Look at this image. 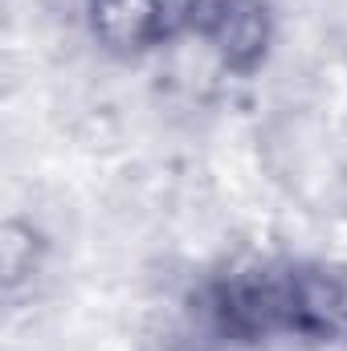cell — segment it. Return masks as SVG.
Here are the masks:
<instances>
[{"mask_svg": "<svg viewBox=\"0 0 347 351\" xmlns=\"http://www.w3.org/2000/svg\"><path fill=\"white\" fill-rule=\"evenodd\" d=\"M86 41L110 62L135 66L184 41L180 0H78Z\"/></svg>", "mask_w": 347, "mask_h": 351, "instance_id": "cell-3", "label": "cell"}, {"mask_svg": "<svg viewBox=\"0 0 347 351\" xmlns=\"http://www.w3.org/2000/svg\"><path fill=\"white\" fill-rule=\"evenodd\" d=\"M184 41L229 82H254L278 49L274 0H180Z\"/></svg>", "mask_w": 347, "mask_h": 351, "instance_id": "cell-2", "label": "cell"}, {"mask_svg": "<svg viewBox=\"0 0 347 351\" xmlns=\"http://www.w3.org/2000/svg\"><path fill=\"white\" fill-rule=\"evenodd\" d=\"M49 262V237L33 217L12 213L0 229V282H4V298H16L25 286H33L41 278V269Z\"/></svg>", "mask_w": 347, "mask_h": 351, "instance_id": "cell-5", "label": "cell"}, {"mask_svg": "<svg viewBox=\"0 0 347 351\" xmlns=\"http://www.w3.org/2000/svg\"><path fill=\"white\" fill-rule=\"evenodd\" d=\"M196 335L225 351L286 339V258H229L196 278L188 294Z\"/></svg>", "mask_w": 347, "mask_h": 351, "instance_id": "cell-1", "label": "cell"}, {"mask_svg": "<svg viewBox=\"0 0 347 351\" xmlns=\"http://www.w3.org/2000/svg\"><path fill=\"white\" fill-rule=\"evenodd\" d=\"M286 343L347 351V258H286Z\"/></svg>", "mask_w": 347, "mask_h": 351, "instance_id": "cell-4", "label": "cell"}, {"mask_svg": "<svg viewBox=\"0 0 347 351\" xmlns=\"http://www.w3.org/2000/svg\"><path fill=\"white\" fill-rule=\"evenodd\" d=\"M164 351H225V348H217V343L204 339V335H184V339H172Z\"/></svg>", "mask_w": 347, "mask_h": 351, "instance_id": "cell-6", "label": "cell"}]
</instances>
